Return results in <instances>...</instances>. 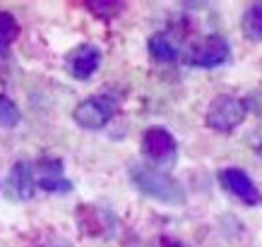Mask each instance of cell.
<instances>
[{
	"label": "cell",
	"instance_id": "6da1fadb",
	"mask_svg": "<svg viewBox=\"0 0 262 247\" xmlns=\"http://www.w3.org/2000/svg\"><path fill=\"white\" fill-rule=\"evenodd\" d=\"M130 178L137 185V190L144 192L147 197L164 204H183L185 202V190L183 185L171 178L168 173L151 166H133L130 168Z\"/></svg>",
	"mask_w": 262,
	"mask_h": 247
},
{
	"label": "cell",
	"instance_id": "7a4b0ae2",
	"mask_svg": "<svg viewBox=\"0 0 262 247\" xmlns=\"http://www.w3.org/2000/svg\"><path fill=\"white\" fill-rule=\"evenodd\" d=\"M248 115L246 101H241L236 96H216L214 101L207 108V128H212L214 132H224L229 135L233 130L243 125V120Z\"/></svg>",
	"mask_w": 262,
	"mask_h": 247
},
{
	"label": "cell",
	"instance_id": "3957f363",
	"mask_svg": "<svg viewBox=\"0 0 262 247\" xmlns=\"http://www.w3.org/2000/svg\"><path fill=\"white\" fill-rule=\"evenodd\" d=\"M116 113V104L106 96H92L87 101L77 104L75 108V122L84 130H101L103 125H108V120Z\"/></svg>",
	"mask_w": 262,
	"mask_h": 247
},
{
	"label": "cell",
	"instance_id": "277c9868",
	"mask_svg": "<svg viewBox=\"0 0 262 247\" xmlns=\"http://www.w3.org/2000/svg\"><path fill=\"white\" fill-rule=\"evenodd\" d=\"M229 41L219 36V34H212V36H205V39L200 41L198 46L190 48V60L192 65H198V67H219L229 60Z\"/></svg>",
	"mask_w": 262,
	"mask_h": 247
},
{
	"label": "cell",
	"instance_id": "5b68a950",
	"mask_svg": "<svg viewBox=\"0 0 262 247\" xmlns=\"http://www.w3.org/2000/svg\"><path fill=\"white\" fill-rule=\"evenodd\" d=\"M219 183L236 200L246 202L250 207H255L260 202V192H257L255 183L250 180V176H248L246 170H241V168H224L222 173H219Z\"/></svg>",
	"mask_w": 262,
	"mask_h": 247
},
{
	"label": "cell",
	"instance_id": "8992f818",
	"mask_svg": "<svg viewBox=\"0 0 262 247\" xmlns=\"http://www.w3.org/2000/svg\"><path fill=\"white\" fill-rule=\"evenodd\" d=\"M5 194L12 202H27L34 194V170L27 161H17L5 180Z\"/></svg>",
	"mask_w": 262,
	"mask_h": 247
},
{
	"label": "cell",
	"instance_id": "52a82bcc",
	"mask_svg": "<svg viewBox=\"0 0 262 247\" xmlns=\"http://www.w3.org/2000/svg\"><path fill=\"white\" fill-rule=\"evenodd\" d=\"M101 63V51L92 43H82V46L72 48L70 56H68V72H70L75 80H89L96 72Z\"/></svg>",
	"mask_w": 262,
	"mask_h": 247
},
{
	"label": "cell",
	"instance_id": "ba28073f",
	"mask_svg": "<svg viewBox=\"0 0 262 247\" xmlns=\"http://www.w3.org/2000/svg\"><path fill=\"white\" fill-rule=\"evenodd\" d=\"M142 149L151 161L164 163L176 156V139L173 135L164 128H149L142 137Z\"/></svg>",
	"mask_w": 262,
	"mask_h": 247
},
{
	"label": "cell",
	"instance_id": "9c48e42d",
	"mask_svg": "<svg viewBox=\"0 0 262 247\" xmlns=\"http://www.w3.org/2000/svg\"><path fill=\"white\" fill-rule=\"evenodd\" d=\"M39 185L46 192H70V180L63 178V163L56 159H43L39 163Z\"/></svg>",
	"mask_w": 262,
	"mask_h": 247
},
{
	"label": "cell",
	"instance_id": "30bf717a",
	"mask_svg": "<svg viewBox=\"0 0 262 247\" xmlns=\"http://www.w3.org/2000/svg\"><path fill=\"white\" fill-rule=\"evenodd\" d=\"M149 53L157 63H173L178 58V46H176L168 34H154L149 39Z\"/></svg>",
	"mask_w": 262,
	"mask_h": 247
},
{
	"label": "cell",
	"instance_id": "8fae6325",
	"mask_svg": "<svg viewBox=\"0 0 262 247\" xmlns=\"http://www.w3.org/2000/svg\"><path fill=\"white\" fill-rule=\"evenodd\" d=\"M241 27H243L246 39L262 41V5H260V3H257V5H250V8L243 12Z\"/></svg>",
	"mask_w": 262,
	"mask_h": 247
},
{
	"label": "cell",
	"instance_id": "7c38bea8",
	"mask_svg": "<svg viewBox=\"0 0 262 247\" xmlns=\"http://www.w3.org/2000/svg\"><path fill=\"white\" fill-rule=\"evenodd\" d=\"M19 108L12 98L0 94V128H15L17 122H19Z\"/></svg>",
	"mask_w": 262,
	"mask_h": 247
},
{
	"label": "cell",
	"instance_id": "4fadbf2b",
	"mask_svg": "<svg viewBox=\"0 0 262 247\" xmlns=\"http://www.w3.org/2000/svg\"><path fill=\"white\" fill-rule=\"evenodd\" d=\"M19 34V24L10 12H0V41L3 43H10V41L17 39Z\"/></svg>",
	"mask_w": 262,
	"mask_h": 247
},
{
	"label": "cell",
	"instance_id": "5bb4252c",
	"mask_svg": "<svg viewBox=\"0 0 262 247\" xmlns=\"http://www.w3.org/2000/svg\"><path fill=\"white\" fill-rule=\"evenodd\" d=\"M123 8L120 3H89V10H94L99 17H113V15H118V10Z\"/></svg>",
	"mask_w": 262,
	"mask_h": 247
},
{
	"label": "cell",
	"instance_id": "9a60e30c",
	"mask_svg": "<svg viewBox=\"0 0 262 247\" xmlns=\"http://www.w3.org/2000/svg\"><path fill=\"white\" fill-rule=\"evenodd\" d=\"M253 146H255V152H257V154H262V130L253 137Z\"/></svg>",
	"mask_w": 262,
	"mask_h": 247
},
{
	"label": "cell",
	"instance_id": "2e32d148",
	"mask_svg": "<svg viewBox=\"0 0 262 247\" xmlns=\"http://www.w3.org/2000/svg\"><path fill=\"white\" fill-rule=\"evenodd\" d=\"M166 247H183V245H178V242H171V245H166Z\"/></svg>",
	"mask_w": 262,
	"mask_h": 247
},
{
	"label": "cell",
	"instance_id": "e0dca14e",
	"mask_svg": "<svg viewBox=\"0 0 262 247\" xmlns=\"http://www.w3.org/2000/svg\"><path fill=\"white\" fill-rule=\"evenodd\" d=\"M3 46H5V43H3V41H0V51H3Z\"/></svg>",
	"mask_w": 262,
	"mask_h": 247
}]
</instances>
